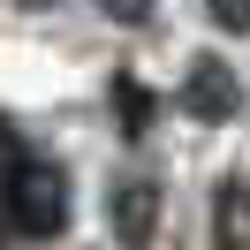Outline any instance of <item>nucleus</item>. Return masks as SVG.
Here are the masks:
<instances>
[{"label": "nucleus", "instance_id": "nucleus-2", "mask_svg": "<svg viewBox=\"0 0 250 250\" xmlns=\"http://www.w3.org/2000/svg\"><path fill=\"white\" fill-rule=\"evenodd\" d=\"M182 106L197 114V122H235V106H243V83H235V68L228 61H189V76H182Z\"/></svg>", "mask_w": 250, "mask_h": 250}, {"label": "nucleus", "instance_id": "nucleus-8", "mask_svg": "<svg viewBox=\"0 0 250 250\" xmlns=\"http://www.w3.org/2000/svg\"><path fill=\"white\" fill-rule=\"evenodd\" d=\"M99 8H106L114 23H144V16H152V0H99Z\"/></svg>", "mask_w": 250, "mask_h": 250}, {"label": "nucleus", "instance_id": "nucleus-3", "mask_svg": "<svg viewBox=\"0 0 250 250\" xmlns=\"http://www.w3.org/2000/svg\"><path fill=\"white\" fill-rule=\"evenodd\" d=\"M106 212H114V235H122L129 250H144V243L159 235V189H152V182H122Z\"/></svg>", "mask_w": 250, "mask_h": 250}, {"label": "nucleus", "instance_id": "nucleus-4", "mask_svg": "<svg viewBox=\"0 0 250 250\" xmlns=\"http://www.w3.org/2000/svg\"><path fill=\"white\" fill-rule=\"evenodd\" d=\"M212 243L220 250H250V189L243 182H220V197H212Z\"/></svg>", "mask_w": 250, "mask_h": 250}, {"label": "nucleus", "instance_id": "nucleus-6", "mask_svg": "<svg viewBox=\"0 0 250 250\" xmlns=\"http://www.w3.org/2000/svg\"><path fill=\"white\" fill-rule=\"evenodd\" d=\"M114 114H122V137H144L152 129V91L137 76H114Z\"/></svg>", "mask_w": 250, "mask_h": 250}, {"label": "nucleus", "instance_id": "nucleus-5", "mask_svg": "<svg viewBox=\"0 0 250 250\" xmlns=\"http://www.w3.org/2000/svg\"><path fill=\"white\" fill-rule=\"evenodd\" d=\"M23 144H16V129L0 122V243H8V235H16V174H23Z\"/></svg>", "mask_w": 250, "mask_h": 250}, {"label": "nucleus", "instance_id": "nucleus-7", "mask_svg": "<svg viewBox=\"0 0 250 250\" xmlns=\"http://www.w3.org/2000/svg\"><path fill=\"white\" fill-rule=\"evenodd\" d=\"M212 23L220 31H250V0H212Z\"/></svg>", "mask_w": 250, "mask_h": 250}, {"label": "nucleus", "instance_id": "nucleus-9", "mask_svg": "<svg viewBox=\"0 0 250 250\" xmlns=\"http://www.w3.org/2000/svg\"><path fill=\"white\" fill-rule=\"evenodd\" d=\"M23 8H61V0H23Z\"/></svg>", "mask_w": 250, "mask_h": 250}, {"label": "nucleus", "instance_id": "nucleus-1", "mask_svg": "<svg viewBox=\"0 0 250 250\" xmlns=\"http://www.w3.org/2000/svg\"><path fill=\"white\" fill-rule=\"evenodd\" d=\"M68 228V174L53 167V159H23V174H16V235H61Z\"/></svg>", "mask_w": 250, "mask_h": 250}]
</instances>
